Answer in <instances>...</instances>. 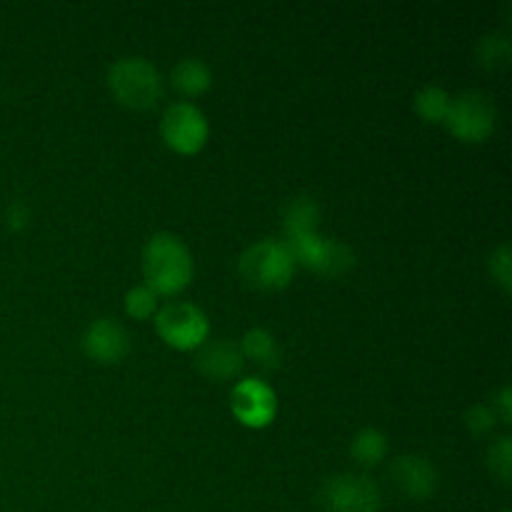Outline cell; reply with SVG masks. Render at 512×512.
<instances>
[{"label": "cell", "instance_id": "6da1fadb", "mask_svg": "<svg viewBox=\"0 0 512 512\" xmlns=\"http://www.w3.org/2000/svg\"><path fill=\"white\" fill-rule=\"evenodd\" d=\"M140 265H143L145 288L153 290L158 298L160 295L173 298V295H180L193 283V253L173 233H155L145 243Z\"/></svg>", "mask_w": 512, "mask_h": 512}, {"label": "cell", "instance_id": "7a4b0ae2", "mask_svg": "<svg viewBox=\"0 0 512 512\" xmlns=\"http://www.w3.org/2000/svg\"><path fill=\"white\" fill-rule=\"evenodd\" d=\"M108 88L128 110H150L163 98V75L150 60L128 55L110 65Z\"/></svg>", "mask_w": 512, "mask_h": 512}, {"label": "cell", "instance_id": "3957f363", "mask_svg": "<svg viewBox=\"0 0 512 512\" xmlns=\"http://www.w3.org/2000/svg\"><path fill=\"white\" fill-rule=\"evenodd\" d=\"M295 260L283 240H258L240 255L238 270L245 285L260 293H275L288 288L295 275Z\"/></svg>", "mask_w": 512, "mask_h": 512}, {"label": "cell", "instance_id": "277c9868", "mask_svg": "<svg viewBox=\"0 0 512 512\" xmlns=\"http://www.w3.org/2000/svg\"><path fill=\"white\" fill-rule=\"evenodd\" d=\"M285 245L293 255L295 265L313 270L318 275L338 278L355 265V253L340 240H330L318 228L285 230Z\"/></svg>", "mask_w": 512, "mask_h": 512}, {"label": "cell", "instance_id": "5b68a950", "mask_svg": "<svg viewBox=\"0 0 512 512\" xmlns=\"http://www.w3.org/2000/svg\"><path fill=\"white\" fill-rule=\"evenodd\" d=\"M443 125L460 143H485L498 128V108L490 95L480 90H465L453 98Z\"/></svg>", "mask_w": 512, "mask_h": 512}, {"label": "cell", "instance_id": "8992f818", "mask_svg": "<svg viewBox=\"0 0 512 512\" xmlns=\"http://www.w3.org/2000/svg\"><path fill=\"white\" fill-rule=\"evenodd\" d=\"M155 330L165 345L180 350V353H188V350H198L200 345L208 343L210 323L208 315L198 305L173 300L155 313Z\"/></svg>", "mask_w": 512, "mask_h": 512}, {"label": "cell", "instance_id": "52a82bcc", "mask_svg": "<svg viewBox=\"0 0 512 512\" xmlns=\"http://www.w3.org/2000/svg\"><path fill=\"white\" fill-rule=\"evenodd\" d=\"M318 503L323 512H380L383 495L368 475L338 473L320 485Z\"/></svg>", "mask_w": 512, "mask_h": 512}, {"label": "cell", "instance_id": "ba28073f", "mask_svg": "<svg viewBox=\"0 0 512 512\" xmlns=\"http://www.w3.org/2000/svg\"><path fill=\"white\" fill-rule=\"evenodd\" d=\"M160 135L165 145L178 155H195L208 143L210 125L198 105L180 100V103L168 105L160 118Z\"/></svg>", "mask_w": 512, "mask_h": 512}, {"label": "cell", "instance_id": "9c48e42d", "mask_svg": "<svg viewBox=\"0 0 512 512\" xmlns=\"http://www.w3.org/2000/svg\"><path fill=\"white\" fill-rule=\"evenodd\" d=\"M230 410L240 425L250 430H263L278 415V395L258 378L238 380L230 393Z\"/></svg>", "mask_w": 512, "mask_h": 512}, {"label": "cell", "instance_id": "30bf717a", "mask_svg": "<svg viewBox=\"0 0 512 512\" xmlns=\"http://www.w3.org/2000/svg\"><path fill=\"white\" fill-rule=\"evenodd\" d=\"M83 353L98 365H118L130 353V335L115 318H98L85 328Z\"/></svg>", "mask_w": 512, "mask_h": 512}, {"label": "cell", "instance_id": "8fae6325", "mask_svg": "<svg viewBox=\"0 0 512 512\" xmlns=\"http://www.w3.org/2000/svg\"><path fill=\"white\" fill-rule=\"evenodd\" d=\"M390 475H393L400 493L410 500L433 498L440 483L438 468L423 455H400V458H395Z\"/></svg>", "mask_w": 512, "mask_h": 512}, {"label": "cell", "instance_id": "7c38bea8", "mask_svg": "<svg viewBox=\"0 0 512 512\" xmlns=\"http://www.w3.org/2000/svg\"><path fill=\"white\" fill-rule=\"evenodd\" d=\"M195 368L200 375L215 383H225V380H235L245 368L243 350L233 340H208L198 348L195 355Z\"/></svg>", "mask_w": 512, "mask_h": 512}, {"label": "cell", "instance_id": "4fadbf2b", "mask_svg": "<svg viewBox=\"0 0 512 512\" xmlns=\"http://www.w3.org/2000/svg\"><path fill=\"white\" fill-rule=\"evenodd\" d=\"M170 83L185 98H198V95L208 93L213 85V73H210L208 63L200 58H183L175 63L173 73H170Z\"/></svg>", "mask_w": 512, "mask_h": 512}, {"label": "cell", "instance_id": "5bb4252c", "mask_svg": "<svg viewBox=\"0 0 512 512\" xmlns=\"http://www.w3.org/2000/svg\"><path fill=\"white\" fill-rule=\"evenodd\" d=\"M238 345L243 350V358L253 360L260 368L273 370L283 360V350H280L278 338L268 328H250Z\"/></svg>", "mask_w": 512, "mask_h": 512}, {"label": "cell", "instance_id": "9a60e30c", "mask_svg": "<svg viewBox=\"0 0 512 512\" xmlns=\"http://www.w3.org/2000/svg\"><path fill=\"white\" fill-rule=\"evenodd\" d=\"M450 103H453V98H450L448 90L433 83L423 85L413 98L415 113L428 125H443L445 118H448Z\"/></svg>", "mask_w": 512, "mask_h": 512}, {"label": "cell", "instance_id": "2e32d148", "mask_svg": "<svg viewBox=\"0 0 512 512\" xmlns=\"http://www.w3.org/2000/svg\"><path fill=\"white\" fill-rule=\"evenodd\" d=\"M350 455L355 463L365 465V468L380 465L388 455V438L378 428H363L350 440Z\"/></svg>", "mask_w": 512, "mask_h": 512}, {"label": "cell", "instance_id": "e0dca14e", "mask_svg": "<svg viewBox=\"0 0 512 512\" xmlns=\"http://www.w3.org/2000/svg\"><path fill=\"white\" fill-rule=\"evenodd\" d=\"M512 55V43L505 33H488L475 48V58L478 65H483L485 70H500L510 63Z\"/></svg>", "mask_w": 512, "mask_h": 512}, {"label": "cell", "instance_id": "ac0fdd59", "mask_svg": "<svg viewBox=\"0 0 512 512\" xmlns=\"http://www.w3.org/2000/svg\"><path fill=\"white\" fill-rule=\"evenodd\" d=\"M123 305L128 318L148 320L158 313V295L150 288H145V285H135V288H130L128 293H125Z\"/></svg>", "mask_w": 512, "mask_h": 512}, {"label": "cell", "instance_id": "d6986e66", "mask_svg": "<svg viewBox=\"0 0 512 512\" xmlns=\"http://www.w3.org/2000/svg\"><path fill=\"white\" fill-rule=\"evenodd\" d=\"M488 465L493 470V475H498V480L503 485L510 483L512 475V440L508 435H500L498 440H493V445L488 448Z\"/></svg>", "mask_w": 512, "mask_h": 512}, {"label": "cell", "instance_id": "ffe728a7", "mask_svg": "<svg viewBox=\"0 0 512 512\" xmlns=\"http://www.w3.org/2000/svg\"><path fill=\"white\" fill-rule=\"evenodd\" d=\"M490 275H493L495 283L500 285L503 293H510L512 290V253L508 243H500L498 248L490 255Z\"/></svg>", "mask_w": 512, "mask_h": 512}, {"label": "cell", "instance_id": "44dd1931", "mask_svg": "<svg viewBox=\"0 0 512 512\" xmlns=\"http://www.w3.org/2000/svg\"><path fill=\"white\" fill-rule=\"evenodd\" d=\"M495 423H498V415H495V410L490 405L478 403L473 408H468V413H465V428L473 435L493 433Z\"/></svg>", "mask_w": 512, "mask_h": 512}, {"label": "cell", "instance_id": "7402d4cb", "mask_svg": "<svg viewBox=\"0 0 512 512\" xmlns=\"http://www.w3.org/2000/svg\"><path fill=\"white\" fill-rule=\"evenodd\" d=\"M3 220H5V228H8L10 233H20V230L28 228L30 208L23 203V200H10V203L5 205Z\"/></svg>", "mask_w": 512, "mask_h": 512}, {"label": "cell", "instance_id": "603a6c76", "mask_svg": "<svg viewBox=\"0 0 512 512\" xmlns=\"http://www.w3.org/2000/svg\"><path fill=\"white\" fill-rule=\"evenodd\" d=\"M493 410H495V415L500 418V423H505V425L512 423V390L508 388V385H503V388H500V393L495 395Z\"/></svg>", "mask_w": 512, "mask_h": 512}, {"label": "cell", "instance_id": "cb8c5ba5", "mask_svg": "<svg viewBox=\"0 0 512 512\" xmlns=\"http://www.w3.org/2000/svg\"><path fill=\"white\" fill-rule=\"evenodd\" d=\"M500 512H510V510H500Z\"/></svg>", "mask_w": 512, "mask_h": 512}]
</instances>
